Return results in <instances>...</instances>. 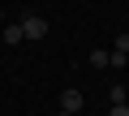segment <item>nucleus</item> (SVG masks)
Masks as SVG:
<instances>
[{
    "instance_id": "1a4fd4ad",
    "label": "nucleus",
    "mask_w": 129,
    "mask_h": 116,
    "mask_svg": "<svg viewBox=\"0 0 129 116\" xmlns=\"http://www.w3.org/2000/svg\"><path fill=\"white\" fill-rule=\"evenodd\" d=\"M125 107H129V99H125Z\"/></svg>"
},
{
    "instance_id": "f257e3e1",
    "label": "nucleus",
    "mask_w": 129,
    "mask_h": 116,
    "mask_svg": "<svg viewBox=\"0 0 129 116\" xmlns=\"http://www.w3.org/2000/svg\"><path fill=\"white\" fill-rule=\"evenodd\" d=\"M22 34H26V39H43V34H47V17L26 13V17H22Z\"/></svg>"
},
{
    "instance_id": "f03ea898",
    "label": "nucleus",
    "mask_w": 129,
    "mask_h": 116,
    "mask_svg": "<svg viewBox=\"0 0 129 116\" xmlns=\"http://www.w3.org/2000/svg\"><path fill=\"white\" fill-rule=\"evenodd\" d=\"M60 112H69V116L82 112V90H78V86H69V90L60 95Z\"/></svg>"
},
{
    "instance_id": "7ed1b4c3",
    "label": "nucleus",
    "mask_w": 129,
    "mask_h": 116,
    "mask_svg": "<svg viewBox=\"0 0 129 116\" xmlns=\"http://www.w3.org/2000/svg\"><path fill=\"white\" fill-rule=\"evenodd\" d=\"M0 39H5L9 47H13V43H22V39H26V34H22V22H17V26H5V30H0Z\"/></svg>"
},
{
    "instance_id": "423d86ee",
    "label": "nucleus",
    "mask_w": 129,
    "mask_h": 116,
    "mask_svg": "<svg viewBox=\"0 0 129 116\" xmlns=\"http://www.w3.org/2000/svg\"><path fill=\"white\" fill-rule=\"evenodd\" d=\"M108 99H112V103H125V99H129V90H125V86H112V90H108Z\"/></svg>"
},
{
    "instance_id": "20e7f679",
    "label": "nucleus",
    "mask_w": 129,
    "mask_h": 116,
    "mask_svg": "<svg viewBox=\"0 0 129 116\" xmlns=\"http://www.w3.org/2000/svg\"><path fill=\"white\" fill-rule=\"evenodd\" d=\"M108 65H112V69H125L129 56H125V52H108Z\"/></svg>"
},
{
    "instance_id": "0eeeda50",
    "label": "nucleus",
    "mask_w": 129,
    "mask_h": 116,
    "mask_svg": "<svg viewBox=\"0 0 129 116\" xmlns=\"http://www.w3.org/2000/svg\"><path fill=\"white\" fill-rule=\"evenodd\" d=\"M116 52H125V56H129V34H116Z\"/></svg>"
},
{
    "instance_id": "6e6552de",
    "label": "nucleus",
    "mask_w": 129,
    "mask_h": 116,
    "mask_svg": "<svg viewBox=\"0 0 129 116\" xmlns=\"http://www.w3.org/2000/svg\"><path fill=\"white\" fill-rule=\"evenodd\" d=\"M108 116H129V107H125V103H112V112H108Z\"/></svg>"
},
{
    "instance_id": "39448f33",
    "label": "nucleus",
    "mask_w": 129,
    "mask_h": 116,
    "mask_svg": "<svg viewBox=\"0 0 129 116\" xmlns=\"http://www.w3.org/2000/svg\"><path fill=\"white\" fill-rule=\"evenodd\" d=\"M90 65H95V69H108V52H103V47L90 52Z\"/></svg>"
}]
</instances>
